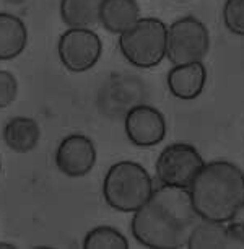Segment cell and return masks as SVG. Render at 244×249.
<instances>
[{
	"mask_svg": "<svg viewBox=\"0 0 244 249\" xmlns=\"http://www.w3.org/2000/svg\"><path fill=\"white\" fill-rule=\"evenodd\" d=\"M189 189L161 186L134 212L130 231L135 241L150 249H181L199 222Z\"/></svg>",
	"mask_w": 244,
	"mask_h": 249,
	"instance_id": "1",
	"label": "cell"
},
{
	"mask_svg": "<svg viewBox=\"0 0 244 249\" xmlns=\"http://www.w3.org/2000/svg\"><path fill=\"white\" fill-rule=\"evenodd\" d=\"M191 202L202 220L228 223L244 207V173L234 163H205L189 186Z\"/></svg>",
	"mask_w": 244,
	"mask_h": 249,
	"instance_id": "2",
	"label": "cell"
},
{
	"mask_svg": "<svg viewBox=\"0 0 244 249\" xmlns=\"http://www.w3.org/2000/svg\"><path fill=\"white\" fill-rule=\"evenodd\" d=\"M153 192V179L140 163L117 161L107 170L103 181V196L111 209L134 213Z\"/></svg>",
	"mask_w": 244,
	"mask_h": 249,
	"instance_id": "3",
	"label": "cell"
},
{
	"mask_svg": "<svg viewBox=\"0 0 244 249\" xmlns=\"http://www.w3.org/2000/svg\"><path fill=\"white\" fill-rule=\"evenodd\" d=\"M168 26L159 18H139L119 35V49L124 59L137 69H153L166 59Z\"/></svg>",
	"mask_w": 244,
	"mask_h": 249,
	"instance_id": "4",
	"label": "cell"
},
{
	"mask_svg": "<svg viewBox=\"0 0 244 249\" xmlns=\"http://www.w3.org/2000/svg\"><path fill=\"white\" fill-rule=\"evenodd\" d=\"M210 49V33L195 17H181L168 26L166 59L173 65L202 60Z\"/></svg>",
	"mask_w": 244,
	"mask_h": 249,
	"instance_id": "5",
	"label": "cell"
},
{
	"mask_svg": "<svg viewBox=\"0 0 244 249\" xmlns=\"http://www.w3.org/2000/svg\"><path fill=\"white\" fill-rule=\"evenodd\" d=\"M204 164V158L194 145L177 142L161 150L155 163V171L161 186L189 189Z\"/></svg>",
	"mask_w": 244,
	"mask_h": 249,
	"instance_id": "6",
	"label": "cell"
},
{
	"mask_svg": "<svg viewBox=\"0 0 244 249\" xmlns=\"http://www.w3.org/2000/svg\"><path fill=\"white\" fill-rule=\"evenodd\" d=\"M147 88L140 78L125 73H112L101 83L96 95L98 109L111 119L124 117L134 106L142 105Z\"/></svg>",
	"mask_w": 244,
	"mask_h": 249,
	"instance_id": "7",
	"label": "cell"
},
{
	"mask_svg": "<svg viewBox=\"0 0 244 249\" xmlns=\"http://www.w3.org/2000/svg\"><path fill=\"white\" fill-rule=\"evenodd\" d=\"M57 54L69 72H87L101 59V37L91 28H69L59 37Z\"/></svg>",
	"mask_w": 244,
	"mask_h": 249,
	"instance_id": "8",
	"label": "cell"
},
{
	"mask_svg": "<svg viewBox=\"0 0 244 249\" xmlns=\"http://www.w3.org/2000/svg\"><path fill=\"white\" fill-rule=\"evenodd\" d=\"M124 129L130 143L155 147L166 137L168 125L163 112L150 105H137L124 116Z\"/></svg>",
	"mask_w": 244,
	"mask_h": 249,
	"instance_id": "9",
	"label": "cell"
},
{
	"mask_svg": "<svg viewBox=\"0 0 244 249\" xmlns=\"http://www.w3.org/2000/svg\"><path fill=\"white\" fill-rule=\"evenodd\" d=\"M96 163V147L83 134H70L55 150V166L69 178H83Z\"/></svg>",
	"mask_w": 244,
	"mask_h": 249,
	"instance_id": "10",
	"label": "cell"
},
{
	"mask_svg": "<svg viewBox=\"0 0 244 249\" xmlns=\"http://www.w3.org/2000/svg\"><path fill=\"white\" fill-rule=\"evenodd\" d=\"M207 77V67L202 60L173 65V69L168 72V88L177 100L191 101L202 95Z\"/></svg>",
	"mask_w": 244,
	"mask_h": 249,
	"instance_id": "11",
	"label": "cell"
},
{
	"mask_svg": "<svg viewBox=\"0 0 244 249\" xmlns=\"http://www.w3.org/2000/svg\"><path fill=\"white\" fill-rule=\"evenodd\" d=\"M140 18L137 0H103L100 23L106 31L121 35Z\"/></svg>",
	"mask_w": 244,
	"mask_h": 249,
	"instance_id": "12",
	"label": "cell"
},
{
	"mask_svg": "<svg viewBox=\"0 0 244 249\" xmlns=\"http://www.w3.org/2000/svg\"><path fill=\"white\" fill-rule=\"evenodd\" d=\"M28 44V28L20 17L0 12V60L18 57Z\"/></svg>",
	"mask_w": 244,
	"mask_h": 249,
	"instance_id": "13",
	"label": "cell"
},
{
	"mask_svg": "<svg viewBox=\"0 0 244 249\" xmlns=\"http://www.w3.org/2000/svg\"><path fill=\"white\" fill-rule=\"evenodd\" d=\"M41 139V129L31 117H12L3 127V142L15 153H28L36 148Z\"/></svg>",
	"mask_w": 244,
	"mask_h": 249,
	"instance_id": "14",
	"label": "cell"
},
{
	"mask_svg": "<svg viewBox=\"0 0 244 249\" xmlns=\"http://www.w3.org/2000/svg\"><path fill=\"white\" fill-rule=\"evenodd\" d=\"M189 249H231L229 228L222 222L199 220L187 238Z\"/></svg>",
	"mask_w": 244,
	"mask_h": 249,
	"instance_id": "15",
	"label": "cell"
},
{
	"mask_svg": "<svg viewBox=\"0 0 244 249\" xmlns=\"http://www.w3.org/2000/svg\"><path fill=\"white\" fill-rule=\"evenodd\" d=\"M103 0H60L59 12L69 28H93L100 23Z\"/></svg>",
	"mask_w": 244,
	"mask_h": 249,
	"instance_id": "16",
	"label": "cell"
},
{
	"mask_svg": "<svg viewBox=\"0 0 244 249\" xmlns=\"http://www.w3.org/2000/svg\"><path fill=\"white\" fill-rule=\"evenodd\" d=\"M83 249H129V241L119 230L101 225L87 233Z\"/></svg>",
	"mask_w": 244,
	"mask_h": 249,
	"instance_id": "17",
	"label": "cell"
},
{
	"mask_svg": "<svg viewBox=\"0 0 244 249\" xmlns=\"http://www.w3.org/2000/svg\"><path fill=\"white\" fill-rule=\"evenodd\" d=\"M223 23L229 33L244 36V0H227L223 5Z\"/></svg>",
	"mask_w": 244,
	"mask_h": 249,
	"instance_id": "18",
	"label": "cell"
},
{
	"mask_svg": "<svg viewBox=\"0 0 244 249\" xmlns=\"http://www.w3.org/2000/svg\"><path fill=\"white\" fill-rule=\"evenodd\" d=\"M18 95V82L15 75L8 70L0 69V109L8 107L17 100Z\"/></svg>",
	"mask_w": 244,
	"mask_h": 249,
	"instance_id": "19",
	"label": "cell"
},
{
	"mask_svg": "<svg viewBox=\"0 0 244 249\" xmlns=\"http://www.w3.org/2000/svg\"><path fill=\"white\" fill-rule=\"evenodd\" d=\"M229 241H231V249H244V227L243 223L229 225Z\"/></svg>",
	"mask_w": 244,
	"mask_h": 249,
	"instance_id": "20",
	"label": "cell"
},
{
	"mask_svg": "<svg viewBox=\"0 0 244 249\" xmlns=\"http://www.w3.org/2000/svg\"><path fill=\"white\" fill-rule=\"evenodd\" d=\"M2 248H7V249H15V246L13 244H7V243H0V249Z\"/></svg>",
	"mask_w": 244,
	"mask_h": 249,
	"instance_id": "21",
	"label": "cell"
},
{
	"mask_svg": "<svg viewBox=\"0 0 244 249\" xmlns=\"http://www.w3.org/2000/svg\"><path fill=\"white\" fill-rule=\"evenodd\" d=\"M0 173H2V160H0Z\"/></svg>",
	"mask_w": 244,
	"mask_h": 249,
	"instance_id": "22",
	"label": "cell"
},
{
	"mask_svg": "<svg viewBox=\"0 0 244 249\" xmlns=\"http://www.w3.org/2000/svg\"><path fill=\"white\" fill-rule=\"evenodd\" d=\"M243 227H244V222H243Z\"/></svg>",
	"mask_w": 244,
	"mask_h": 249,
	"instance_id": "23",
	"label": "cell"
}]
</instances>
